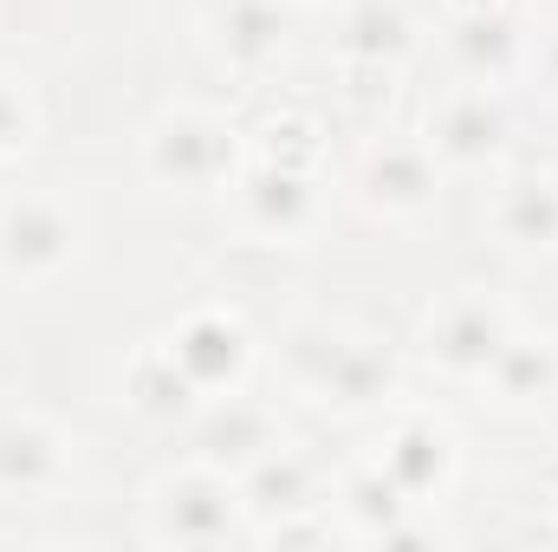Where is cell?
Segmentation results:
<instances>
[{"label": "cell", "instance_id": "obj_4", "mask_svg": "<svg viewBox=\"0 0 558 552\" xmlns=\"http://www.w3.org/2000/svg\"><path fill=\"white\" fill-rule=\"evenodd\" d=\"M169 358H175V371H182L195 391H221V384L241 377V364H247V332H241L234 319L202 312V319H189V325L175 332Z\"/></svg>", "mask_w": 558, "mask_h": 552}, {"label": "cell", "instance_id": "obj_19", "mask_svg": "<svg viewBox=\"0 0 558 552\" xmlns=\"http://www.w3.org/2000/svg\"><path fill=\"white\" fill-rule=\"evenodd\" d=\"M461 52H468L474 65H481V59H487V65H494V59H507V26H500V20H468Z\"/></svg>", "mask_w": 558, "mask_h": 552}, {"label": "cell", "instance_id": "obj_16", "mask_svg": "<svg viewBox=\"0 0 558 552\" xmlns=\"http://www.w3.org/2000/svg\"><path fill=\"white\" fill-rule=\"evenodd\" d=\"M221 39H228L234 59H267L279 46V13L267 0H234V7L221 13Z\"/></svg>", "mask_w": 558, "mask_h": 552}, {"label": "cell", "instance_id": "obj_20", "mask_svg": "<svg viewBox=\"0 0 558 552\" xmlns=\"http://www.w3.org/2000/svg\"><path fill=\"white\" fill-rule=\"evenodd\" d=\"M20 131H26V105L0 85V149H13V143H20Z\"/></svg>", "mask_w": 558, "mask_h": 552}, {"label": "cell", "instance_id": "obj_5", "mask_svg": "<svg viewBox=\"0 0 558 552\" xmlns=\"http://www.w3.org/2000/svg\"><path fill=\"white\" fill-rule=\"evenodd\" d=\"M65 254H72V228H65V215L52 202H20V208L0 215V267L39 279L52 274Z\"/></svg>", "mask_w": 558, "mask_h": 552}, {"label": "cell", "instance_id": "obj_9", "mask_svg": "<svg viewBox=\"0 0 558 552\" xmlns=\"http://www.w3.org/2000/svg\"><path fill=\"white\" fill-rule=\"evenodd\" d=\"M312 384L325 391V397H338V404H377L384 391H390V364L371 351V345H331L325 351V371H312Z\"/></svg>", "mask_w": 558, "mask_h": 552}, {"label": "cell", "instance_id": "obj_13", "mask_svg": "<svg viewBox=\"0 0 558 552\" xmlns=\"http://www.w3.org/2000/svg\"><path fill=\"white\" fill-rule=\"evenodd\" d=\"M384 475L403 488V501L441 488V475H448V442H441V429H422V422L403 429V435L390 442V455H384Z\"/></svg>", "mask_w": 558, "mask_h": 552}, {"label": "cell", "instance_id": "obj_3", "mask_svg": "<svg viewBox=\"0 0 558 552\" xmlns=\"http://www.w3.org/2000/svg\"><path fill=\"white\" fill-rule=\"evenodd\" d=\"M507 345V325L487 299H454L435 325H428V358L441 371H461V377H481L494 364V351Z\"/></svg>", "mask_w": 558, "mask_h": 552}, {"label": "cell", "instance_id": "obj_11", "mask_svg": "<svg viewBox=\"0 0 558 552\" xmlns=\"http://www.w3.org/2000/svg\"><path fill=\"white\" fill-rule=\"evenodd\" d=\"M500 111L487 105V98H454L448 111H441V124H435V149L448 156V163H487L494 149H500Z\"/></svg>", "mask_w": 558, "mask_h": 552}, {"label": "cell", "instance_id": "obj_1", "mask_svg": "<svg viewBox=\"0 0 558 552\" xmlns=\"http://www.w3.org/2000/svg\"><path fill=\"white\" fill-rule=\"evenodd\" d=\"M247 501H234L228 481L215 475H175L162 494H156V540H175V547H221L234 540V514Z\"/></svg>", "mask_w": 558, "mask_h": 552}, {"label": "cell", "instance_id": "obj_6", "mask_svg": "<svg viewBox=\"0 0 558 552\" xmlns=\"http://www.w3.org/2000/svg\"><path fill=\"white\" fill-rule=\"evenodd\" d=\"M481 377H494L500 404H546L558 391V351L553 345H533V338H507Z\"/></svg>", "mask_w": 558, "mask_h": 552}, {"label": "cell", "instance_id": "obj_17", "mask_svg": "<svg viewBox=\"0 0 558 552\" xmlns=\"http://www.w3.org/2000/svg\"><path fill=\"white\" fill-rule=\"evenodd\" d=\"M403 13L397 7H384V0H371V7H357L351 13V52H371V59H384V52H403Z\"/></svg>", "mask_w": 558, "mask_h": 552}, {"label": "cell", "instance_id": "obj_15", "mask_svg": "<svg viewBox=\"0 0 558 552\" xmlns=\"http://www.w3.org/2000/svg\"><path fill=\"white\" fill-rule=\"evenodd\" d=\"M208 448H221L228 461L254 468L260 455H274V429H267V416H260V410L228 404V416H215V429H208Z\"/></svg>", "mask_w": 558, "mask_h": 552}, {"label": "cell", "instance_id": "obj_14", "mask_svg": "<svg viewBox=\"0 0 558 552\" xmlns=\"http://www.w3.org/2000/svg\"><path fill=\"white\" fill-rule=\"evenodd\" d=\"M305 494H312V481H305V461H292V455H260L254 475H247V507H260V514L312 507Z\"/></svg>", "mask_w": 558, "mask_h": 552}, {"label": "cell", "instance_id": "obj_21", "mask_svg": "<svg viewBox=\"0 0 558 552\" xmlns=\"http://www.w3.org/2000/svg\"><path fill=\"white\" fill-rule=\"evenodd\" d=\"M539 72H546V79L558 85V33L546 39V46H539Z\"/></svg>", "mask_w": 558, "mask_h": 552}, {"label": "cell", "instance_id": "obj_12", "mask_svg": "<svg viewBox=\"0 0 558 552\" xmlns=\"http://www.w3.org/2000/svg\"><path fill=\"white\" fill-rule=\"evenodd\" d=\"M500 235L513 248H553L558 241V182H513L500 195Z\"/></svg>", "mask_w": 558, "mask_h": 552}, {"label": "cell", "instance_id": "obj_18", "mask_svg": "<svg viewBox=\"0 0 558 552\" xmlns=\"http://www.w3.org/2000/svg\"><path fill=\"white\" fill-rule=\"evenodd\" d=\"M131 391H137L143 410H156V416H162V410H182V404L195 397V384L175 371V358H169V351H162V358H149V364H137Z\"/></svg>", "mask_w": 558, "mask_h": 552}, {"label": "cell", "instance_id": "obj_8", "mask_svg": "<svg viewBox=\"0 0 558 552\" xmlns=\"http://www.w3.org/2000/svg\"><path fill=\"white\" fill-rule=\"evenodd\" d=\"M241 189H247V215H254V228H267V235H292V228L305 221V208H312L305 176H299V169H286V163L254 169Z\"/></svg>", "mask_w": 558, "mask_h": 552}, {"label": "cell", "instance_id": "obj_10", "mask_svg": "<svg viewBox=\"0 0 558 552\" xmlns=\"http://www.w3.org/2000/svg\"><path fill=\"white\" fill-rule=\"evenodd\" d=\"M364 189H371V202H384V208H422V202H428V189H435L428 156L410 149V143L377 149V156L364 163Z\"/></svg>", "mask_w": 558, "mask_h": 552}, {"label": "cell", "instance_id": "obj_2", "mask_svg": "<svg viewBox=\"0 0 558 552\" xmlns=\"http://www.w3.org/2000/svg\"><path fill=\"white\" fill-rule=\"evenodd\" d=\"M228 163H234V137L215 118H195V111L162 118L156 137H149V169L162 182H215Z\"/></svg>", "mask_w": 558, "mask_h": 552}, {"label": "cell", "instance_id": "obj_7", "mask_svg": "<svg viewBox=\"0 0 558 552\" xmlns=\"http://www.w3.org/2000/svg\"><path fill=\"white\" fill-rule=\"evenodd\" d=\"M59 475V435L39 422H0V488H46Z\"/></svg>", "mask_w": 558, "mask_h": 552}]
</instances>
